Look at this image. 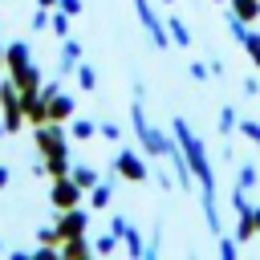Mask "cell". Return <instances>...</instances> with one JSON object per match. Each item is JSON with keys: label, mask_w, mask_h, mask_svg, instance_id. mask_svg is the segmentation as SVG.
Segmentation results:
<instances>
[{"label": "cell", "mask_w": 260, "mask_h": 260, "mask_svg": "<svg viewBox=\"0 0 260 260\" xmlns=\"http://www.w3.org/2000/svg\"><path fill=\"white\" fill-rule=\"evenodd\" d=\"M8 179H12V171H8V167H0V191L8 187Z\"/></svg>", "instance_id": "31"}, {"label": "cell", "mask_w": 260, "mask_h": 260, "mask_svg": "<svg viewBox=\"0 0 260 260\" xmlns=\"http://www.w3.org/2000/svg\"><path fill=\"white\" fill-rule=\"evenodd\" d=\"M85 232H89V211H81V203H77V207H65L61 219H57V240L85 236Z\"/></svg>", "instance_id": "6"}, {"label": "cell", "mask_w": 260, "mask_h": 260, "mask_svg": "<svg viewBox=\"0 0 260 260\" xmlns=\"http://www.w3.org/2000/svg\"><path fill=\"white\" fill-rule=\"evenodd\" d=\"M69 20H73V16H69L65 8H53V20H49V28H53V32L65 41V37H69Z\"/></svg>", "instance_id": "22"}, {"label": "cell", "mask_w": 260, "mask_h": 260, "mask_svg": "<svg viewBox=\"0 0 260 260\" xmlns=\"http://www.w3.org/2000/svg\"><path fill=\"white\" fill-rule=\"evenodd\" d=\"M244 98H260V81H256V77L244 81Z\"/></svg>", "instance_id": "28"}, {"label": "cell", "mask_w": 260, "mask_h": 260, "mask_svg": "<svg viewBox=\"0 0 260 260\" xmlns=\"http://www.w3.org/2000/svg\"><path fill=\"white\" fill-rule=\"evenodd\" d=\"M167 28H171V45H179V49H187V45H191V28H187L179 16H171V20H167Z\"/></svg>", "instance_id": "16"}, {"label": "cell", "mask_w": 260, "mask_h": 260, "mask_svg": "<svg viewBox=\"0 0 260 260\" xmlns=\"http://www.w3.org/2000/svg\"><path fill=\"white\" fill-rule=\"evenodd\" d=\"M126 228H130V219H126V215H114V219H110V232H118V236H126Z\"/></svg>", "instance_id": "27"}, {"label": "cell", "mask_w": 260, "mask_h": 260, "mask_svg": "<svg viewBox=\"0 0 260 260\" xmlns=\"http://www.w3.org/2000/svg\"><path fill=\"white\" fill-rule=\"evenodd\" d=\"M93 134H98V122H89V118H69V138L89 142Z\"/></svg>", "instance_id": "14"}, {"label": "cell", "mask_w": 260, "mask_h": 260, "mask_svg": "<svg viewBox=\"0 0 260 260\" xmlns=\"http://www.w3.org/2000/svg\"><path fill=\"white\" fill-rule=\"evenodd\" d=\"M118 244H122L118 232H102V236L93 240V252H98V256H110V252H118Z\"/></svg>", "instance_id": "20"}, {"label": "cell", "mask_w": 260, "mask_h": 260, "mask_svg": "<svg viewBox=\"0 0 260 260\" xmlns=\"http://www.w3.org/2000/svg\"><path fill=\"white\" fill-rule=\"evenodd\" d=\"M215 130H219V138H232V134L240 130V114H236V106H223V110H219Z\"/></svg>", "instance_id": "11"}, {"label": "cell", "mask_w": 260, "mask_h": 260, "mask_svg": "<svg viewBox=\"0 0 260 260\" xmlns=\"http://www.w3.org/2000/svg\"><path fill=\"white\" fill-rule=\"evenodd\" d=\"M37 4H41V8H57L61 0H37Z\"/></svg>", "instance_id": "32"}, {"label": "cell", "mask_w": 260, "mask_h": 260, "mask_svg": "<svg viewBox=\"0 0 260 260\" xmlns=\"http://www.w3.org/2000/svg\"><path fill=\"white\" fill-rule=\"evenodd\" d=\"M122 248H126L130 256H142V252H146V240H142V232H138L134 223L126 228V236H122Z\"/></svg>", "instance_id": "17"}, {"label": "cell", "mask_w": 260, "mask_h": 260, "mask_svg": "<svg viewBox=\"0 0 260 260\" xmlns=\"http://www.w3.org/2000/svg\"><path fill=\"white\" fill-rule=\"evenodd\" d=\"M77 85H81L85 93H93V89H98V69H93L89 61H81V65H77Z\"/></svg>", "instance_id": "19"}, {"label": "cell", "mask_w": 260, "mask_h": 260, "mask_svg": "<svg viewBox=\"0 0 260 260\" xmlns=\"http://www.w3.org/2000/svg\"><path fill=\"white\" fill-rule=\"evenodd\" d=\"M114 175H122V179H130V183H146V179H150V167H146V158H142L138 150L122 146L118 158H114Z\"/></svg>", "instance_id": "5"}, {"label": "cell", "mask_w": 260, "mask_h": 260, "mask_svg": "<svg viewBox=\"0 0 260 260\" xmlns=\"http://www.w3.org/2000/svg\"><path fill=\"white\" fill-rule=\"evenodd\" d=\"M98 134L110 138V142H118V138H122V126H118V122H98Z\"/></svg>", "instance_id": "25"}, {"label": "cell", "mask_w": 260, "mask_h": 260, "mask_svg": "<svg viewBox=\"0 0 260 260\" xmlns=\"http://www.w3.org/2000/svg\"><path fill=\"white\" fill-rule=\"evenodd\" d=\"M207 65H211V77H223V61H219V57H211Z\"/></svg>", "instance_id": "30"}, {"label": "cell", "mask_w": 260, "mask_h": 260, "mask_svg": "<svg viewBox=\"0 0 260 260\" xmlns=\"http://www.w3.org/2000/svg\"><path fill=\"white\" fill-rule=\"evenodd\" d=\"M32 142H37V150L45 154V175H53V179H61V175H69V138H65V122H41V126H32Z\"/></svg>", "instance_id": "1"}, {"label": "cell", "mask_w": 260, "mask_h": 260, "mask_svg": "<svg viewBox=\"0 0 260 260\" xmlns=\"http://www.w3.org/2000/svg\"><path fill=\"white\" fill-rule=\"evenodd\" d=\"M73 118V98L69 93H49V122H69Z\"/></svg>", "instance_id": "9"}, {"label": "cell", "mask_w": 260, "mask_h": 260, "mask_svg": "<svg viewBox=\"0 0 260 260\" xmlns=\"http://www.w3.org/2000/svg\"><path fill=\"white\" fill-rule=\"evenodd\" d=\"M69 179H73L81 191H89L93 183H102V179H98V171H93V167H85V162H81V167H69Z\"/></svg>", "instance_id": "15"}, {"label": "cell", "mask_w": 260, "mask_h": 260, "mask_svg": "<svg viewBox=\"0 0 260 260\" xmlns=\"http://www.w3.org/2000/svg\"><path fill=\"white\" fill-rule=\"evenodd\" d=\"M240 134H244L252 146H260V122H256V118H240Z\"/></svg>", "instance_id": "23"}, {"label": "cell", "mask_w": 260, "mask_h": 260, "mask_svg": "<svg viewBox=\"0 0 260 260\" xmlns=\"http://www.w3.org/2000/svg\"><path fill=\"white\" fill-rule=\"evenodd\" d=\"M228 8H232L236 16H244L248 24H252V20L260 16V0H228Z\"/></svg>", "instance_id": "18"}, {"label": "cell", "mask_w": 260, "mask_h": 260, "mask_svg": "<svg viewBox=\"0 0 260 260\" xmlns=\"http://www.w3.org/2000/svg\"><path fill=\"white\" fill-rule=\"evenodd\" d=\"M77 65H81V41L65 37V41H61V57H57V73L69 77V73H77Z\"/></svg>", "instance_id": "8"}, {"label": "cell", "mask_w": 260, "mask_h": 260, "mask_svg": "<svg viewBox=\"0 0 260 260\" xmlns=\"http://www.w3.org/2000/svg\"><path fill=\"white\" fill-rule=\"evenodd\" d=\"M85 195H89V207H93V211H106L110 199H114V187H110V183H93Z\"/></svg>", "instance_id": "12"}, {"label": "cell", "mask_w": 260, "mask_h": 260, "mask_svg": "<svg viewBox=\"0 0 260 260\" xmlns=\"http://www.w3.org/2000/svg\"><path fill=\"white\" fill-rule=\"evenodd\" d=\"M0 134H8V126H4V122H0Z\"/></svg>", "instance_id": "36"}, {"label": "cell", "mask_w": 260, "mask_h": 260, "mask_svg": "<svg viewBox=\"0 0 260 260\" xmlns=\"http://www.w3.org/2000/svg\"><path fill=\"white\" fill-rule=\"evenodd\" d=\"M134 12H138V20H142L150 45H154V49H167V45H171V28H167V20L150 8V0H134Z\"/></svg>", "instance_id": "4"}, {"label": "cell", "mask_w": 260, "mask_h": 260, "mask_svg": "<svg viewBox=\"0 0 260 260\" xmlns=\"http://www.w3.org/2000/svg\"><path fill=\"white\" fill-rule=\"evenodd\" d=\"M0 69H4V45H0Z\"/></svg>", "instance_id": "35"}, {"label": "cell", "mask_w": 260, "mask_h": 260, "mask_svg": "<svg viewBox=\"0 0 260 260\" xmlns=\"http://www.w3.org/2000/svg\"><path fill=\"white\" fill-rule=\"evenodd\" d=\"M256 232H260V203H256Z\"/></svg>", "instance_id": "34"}, {"label": "cell", "mask_w": 260, "mask_h": 260, "mask_svg": "<svg viewBox=\"0 0 260 260\" xmlns=\"http://www.w3.org/2000/svg\"><path fill=\"white\" fill-rule=\"evenodd\" d=\"M158 240H162V228H154V232H150V240H146V252H142L146 260H150V256H158Z\"/></svg>", "instance_id": "26"}, {"label": "cell", "mask_w": 260, "mask_h": 260, "mask_svg": "<svg viewBox=\"0 0 260 260\" xmlns=\"http://www.w3.org/2000/svg\"><path fill=\"white\" fill-rule=\"evenodd\" d=\"M0 252H4V240H0Z\"/></svg>", "instance_id": "38"}, {"label": "cell", "mask_w": 260, "mask_h": 260, "mask_svg": "<svg viewBox=\"0 0 260 260\" xmlns=\"http://www.w3.org/2000/svg\"><path fill=\"white\" fill-rule=\"evenodd\" d=\"M187 73H191L195 81H207V77H211V65H207V61H191V65H187Z\"/></svg>", "instance_id": "24"}, {"label": "cell", "mask_w": 260, "mask_h": 260, "mask_svg": "<svg viewBox=\"0 0 260 260\" xmlns=\"http://www.w3.org/2000/svg\"><path fill=\"white\" fill-rule=\"evenodd\" d=\"M167 4H171V0H167Z\"/></svg>", "instance_id": "39"}, {"label": "cell", "mask_w": 260, "mask_h": 260, "mask_svg": "<svg viewBox=\"0 0 260 260\" xmlns=\"http://www.w3.org/2000/svg\"><path fill=\"white\" fill-rule=\"evenodd\" d=\"M81 195H85V191H81V187H77L69 175L53 179V207H57V211H65V207H77V203H81Z\"/></svg>", "instance_id": "7"}, {"label": "cell", "mask_w": 260, "mask_h": 260, "mask_svg": "<svg viewBox=\"0 0 260 260\" xmlns=\"http://www.w3.org/2000/svg\"><path fill=\"white\" fill-rule=\"evenodd\" d=\"M211 4H228V0H211Z\"/></svg>", "instance_id": "37"}, {"label": "cell", "mask_w": 260, "mask_h": 260, "mask_svg": "<svg viewBox=\"0 0 260 260\" xmlns=\"http://www.w3.org/2000/svg\"><path fill=\"white\" fill-rule=\"evenodd\" d=\"M130 126H134V138H138V146L146 150V158H171V154L179 150V138H175V134H162L158 126H150V118H146V110H142V93H138L134 106H130Z\"/></svg>", "instance_id": "2"}, {"label": "cell", "mask_w": 260, "mask_h": 260, "mask_svg": "<svg viewBox=\"0 0 260 260\" xmlns=\"http://www.w3.org/2000/svg\"><path fill=\"white\" fill-rule=\"evenodd\" d=\"M256 183H260V171H256L252 158H244V162L236 167V187H240V191H256Z\"/></svg>", "instance_id": "10"}, {"label": "cell", "mask_w": 260, "mask_h": 260, "mask_svg": "<svg viewBox=\"0 0 260 260\" xmlns=\"http://www.w3.org/2000/svg\"><path fill=\"white\" fill-rule=\"evenodd\" d=\"M252 61H256V69H260V49H252Z\"/></svg>", "instance_id": "33"}, {"label": "cell", "mask_w": 260, "mask_h": 260, "mask_svg": "<svg viewBox=\"0 0 260 260\" xmlns=\"http://www.w3.org/2000/svg\"><path fill=\"white\" fill-rule=\"evenodd\" d=\"M89 252H93V244H89L85 236H69V240H61V256L81 260V256H89Z\"/></svg>", "instance_id": "13"}, {"label": "cell", "mask_w": 260, "mask_h": 260, "mask_svg": "<svg viewBox=\"0 0 260 260\" xmlns=\"http://www.w3.org/2000/svg\"><path fill=\"white\" fill-rule=\"evenodd\" d=\"M0 110H4V126H8V134L24 126V106H20V85H16L12 77H4V81H0Z\"/></svg>", "instance_id": "3"}, {"label": "cell", "mask_w": 260, "mask_h": 260, "mask_svg": "<svg viewBox=\"0 0 260 260\" xmlns=\"http://www.w3.org/2000/svg\"><path fill=\"white\" fill-rule=\"evenodd\" d=\"M57 8H65V12H69V16H77V12H81V0H61V4H57Z\"/></svg>", "instance_id": "29"}, {"label": "cell", "mask_w": 260, "mask_h": 260, "mask_svg": "<svg viewBox=\"0 0 260 260\" xmlns=\"http://www.w3.org/2000/svg\"><path fill=\"white\" fill-rule=\"evenodd\" d=\"M215 252H219L223 260H236V256H240V240H236V236H215Z\"/></svg>", "instance_id": "21"}]
</instances>
